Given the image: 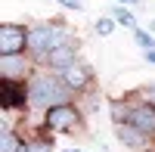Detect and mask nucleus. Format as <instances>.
<instances>
[{
    "instance_id": "obj_1",
    "label": "nucleus",
    "mask_w": 155,
    "mask_h": 152,
    "mask_svg": "<svg viewBox=\"0 0 155 152\" xmlns=\"http://www.w3.org/2000/svg\"><path fill=\"white\" fill-rule=\"evenodd\" d=\"M25 106H28L31 112H41L44 109V115L50 109H56V106H68L71 103V90L65 84H62L59 74L53 71H44V74H31V81L25 84Z\"/></svg>"
},
{
    "instance_id": "obj_2",
    "label": "nucleus",
    "mask_w": 155,
    "mask_h": 152,
    "mask_svg": "<svg viewBox=\"0 0 155 152\" xmlns=\"http://www.w3.org/2000/svg\"><path fill=\"white\" fill-rule=\"evenodd\" d=\"M53 41H56V22H41L34 28H28V53L37 62H44L53 53Z\"/></svg>"
},
{
    "instance_id": "obj_3",
    "label": "nucleus",
    "mask_w": 155,
    "mask_h": 152,
    "mask_svg": "<svg viewBox=\"0 0 155 152\" xmlns=\"http://www.w3.org/2000/svg\"><path fill=\"white\" fill-rule=\"evenodd\" d=\"M118 121H127V124H134L137 131H143L146 137L155 134V109L149 103H134V106H121L118 112Z\"/></svg>"
},
{
    "instance_id": "obj_4",
    "label": "nucleus",
    "mask_w": 155,
    "mask_h": 152,
    "mask_svg": "<svg viewBox=\"0 0 155 152\" xmlns=\"http://www.w3.org/2000/svg\"><path fill=\"white\" fill-rule=\"evenodd\" d=\"M44 124L47 131H56V134H68V131H78L81 127V112H78L71 103L68 106H56L44 115Z\"/></svg>"
},
{
    "instance_id": "obj_5",
    "label": "nucleus",
    "mask_w": 155,
    "mask_h": 152,
    "mask_svg": "<svg viewBox=\"0 0 155 152\" xmlns=\"http://www.w3.org/2000/svg\"><path fill=\"white\" fill-rule=\"evenodd\" d=\"M28 50V28L25 25H0V56H22Z\"/></svg>"
},
{
    "instance_id": "obj_6",
    "label": "nucleus",
    "mask_w": 155,
    "mask_h": 152,
    "mask_svg": "<svg viewBox=\"0 0 155 152\" xmlns=\"http://www.w3.org/2000/svg\"><path fill=\"white\" fill-rule=\"evenodd\" d=\"M59 78H62V84H65L71 93H84L87 87H90V81H93V68H90L87 62L78 59L68 71H62V74H59Z\"/></svg>"
},
{
    "instance_id": "obj_7",
    "label": "nucleus",
    "mask_w": 155,
    "mask_h": 152,
    "mask_svg": "<svg viewBox=\"0 0 155 152\" xmlns=\"http://www.w3.org/2000/svg\"><path fill=\"white\" fill-rule=\"evenodd\" d=\"M0 78L9 81V84L31 81V74H28V59H25V56H0Z\"/></svg>"
},
{
    "instance_id": "obj_8",
    "label": "nucleus",
    "mask_w": 155,
    "mask_h": 152,
    "mask_svg": "<svg viewBox=\"0 0 155 152\" xmlns=\"http://www.w3.org/2000/svg\"><path fill=\"white\" fill-rule=\"evenodd\" d=\"M74 62H78V44H68V47H62V50H53V53L44 59V65H47V71L62 74V71H68Z\"/></svg>"
},
{
    "instance_id": "obj_9",
    "label": "nucleus",
    "mask_w": 155,
    "mask_h": 152,
    "mask_svg": "<svg viewBox=\"0 0 155 152\" xmlns=\"http://www.w3.org/2000/svg\"><path fill=\"white\" fill-rule=\"evenodd\" d=\"M115 137H118L127 149H143L146 146V134L137 131L134 124H127V121H115Z\"/></svg>"
},
{
    "instance_id": "obj_10",
    "label": "nucleus",
    "mask_w": 155,
    "mask_h": 152,
    "mask_svg": "<svg viewBox=\"0 0 155 152\" xmlns=\"http://www.w3.org/2000/svg\"><path fill=\"white\" fill-rule=\"evenodd\" d=\"M112 19L118 22V25H127V28H140V25L134 22V16H130L124 6H115V9H112Z\"/></svg>"
},
{
    "instance_id": "obj_11",
    "label": "nucleus",
    "mask_w": 155,
    "mask_h": 152,
    "mask_svg": "<svg viewBox=\"0 0 155 152\" xmlns=\"http://www.w3.org/2000/svg\"><path fill=\"white\" fill-rule=\"evenodd\" d=\"M134 41L143 47L146 53H149V50H155V37H152L149 31H143V28H134Z\"/></svg>"
},
{
    "instance_id": "obj_12",
    "label": "nucleus",
    "mask_w": 155,
    "mask_h": 152,
    "mask_svg": "<svg viewBox=\"0 0 155 152\" xmlns=\"http://www.w3.org/2000/svg\"><path fill=\"white\" fill-rule=\"evenodd\" d=\"M115 19H96V25H93V31L99 34V37H109V34H115Z\"/></svg>"
},
{
    "instance_id": "obj_13",
    "label": "nucleus",
    "mask_w": 155,
    "mask_h": 152,
    "mask_svg": "<svg viewBox=\"0 0 155 152\" xmlns=\"http://www.w3.org/2000/svg\"><path fill=\"white\" fill-rule=\"evenodd\" d=\"M28 149H31V152H53V143H50V140H41V137H34V140H28Z\"/></svg>"
},
{
    "instance_id": "obj_14",
    "label": "nucleus",
    "mask_w": 155,
    "mask_h": 152,
    "mask_svg": "<svg viewBox=\"0 0 155 152\" xmlns=\"http://www.w3.org/2000/svg\"><path fill=\"white\" fill-rule=\"evenodd\" d=\"M19 143H22V140H19V137H12V131H3V152H16Z\"/></svg>"
},
{
    "instance_id": "obj_15",
    "label": "nucleus",
    "mask_w": 155,
    "mask_h": 152,
    "mask_svg": "<svg viewBox=\"0 0 155 152\" xmlns=\"http://www.w3.org/2000/svg\"><path fill=\"white\" fill-rule=\"evenodd\" d=\"M140 103H149V106L155 109V84H149V87H143V93H140Z\"/></svg>"
},
{
    "instance_id": "obj_16",
    "label": "nucleus",
    "mask_w": 155,
    "mask_h": 152,
    "mask_svg": "<svg viewBox=\"0 0 155 152\" xmlns=\"http://www.w3.org/2000/svg\"><path fill=\"white\" fill-rule=\"evenodd\" d=\"M59 6H65V9H81V0H56Z\"/></svg>"
},
{
    "instance_id": "obj_17",
    "label": "nucleus",
    "mask_w": 155,
    "mask_h": 152,
    "mask_svg": "<svg viewBox=\"0 0 155 152\" xmlns=\"http://www.w3.org/2000/svg\"><path fill=\"white\" fill-rule=\"evenodd\" d=\"M146 62H152V65H155V50H149V53H146Z\"/></svg>"
},
{
    "instance_id": "obj_18",
    "label": "nucleus",
    "mask_w": 155,
    "mask_h": 152,
    "mask_svg": "<svg viewBox=\"0 0 155 152\" xmlns=\"http://www.w3.org/2000/svg\"><path fill=\"white\" fill-rule=\"evenodd\" d=\"M16 152H31V149H28V143H19V146H16Z\"/></svg>"
},
{
    "instance_id": "obj_19",
    "label": "nucleus",
    "mask_w": 155,
    "mask_h": 152,
    "mask_svg": "<svg viewBox=\"0 0 155 152\" xmlns=\"http://www.w3.org/2000/svg\"><path fill=\"white\" fill-rule=\"evenodd\" d=\"M115 3H127V6H134V3H140V0H115Z\"/></svg>"
}]
</instances>
